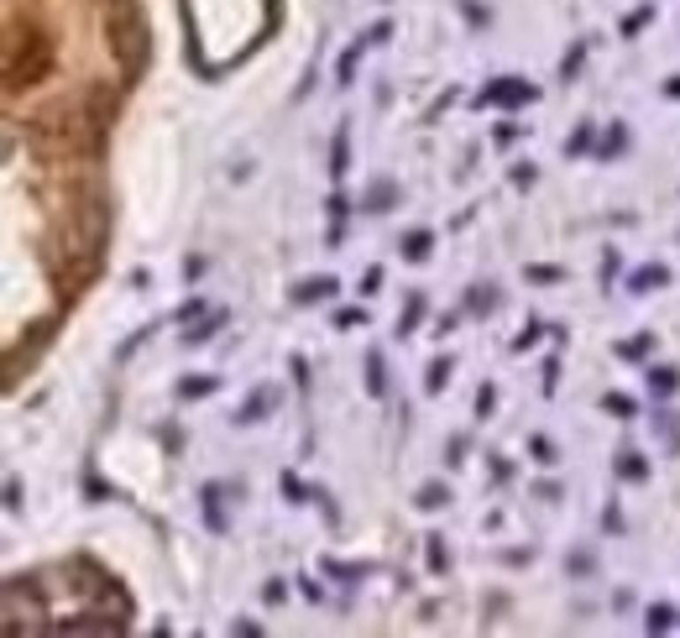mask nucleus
Here are the masks:
<instances>
[{"label": "nucleus", "mask_w": 680, "mask_h": 638, "mask_svg": "<svg viewBox=\"0 0 680 638\" xmlns=\"http://www.w3.org/2000/svg\"><path fill=\"white\" fill-rule=\"evenodd\" d=\"M487 100H492V105H518V100H534V89H529V84H492V89H487V95H482V105H487Z\"/></svg>", "instance_id": "1"}, {"label": "nucleus", "mask_w": 680, "mask_h": 638, "mask_svg": "<svg viewBox=\"0 0 680 638\" xmlns=\"http://www.w3.org/2000/svg\"><path fill=\"white\" fill-rule=\"evenodd\" d=\"M660 283H665V267H638V273H633V288H638V293L660 288Z\"/></svg>", "instance_id": "2"}, {"label": "nucleus", "mask_w": 680, "mask_h": 638, "mask_svg": "<svg viewBox=\"0 0 680 638\" xmlns=\"http://www.w3.org/2000/svg\"><path fill=\"white\" fill-rule=\"evenodd\" d=\"M330 293H336V278H320V283H309V288H298V293H293V298H298V304H309V298H330Z\"/></svg>", "instance_id": "3"}, {"label": "nucleus", "mask_w": 680, "mask_h": 638, "mask_svg": "<svg viewBox=\"0 0 680 638\" xmlns=\"http://www.w3.org/2000/svg\"><path fill=\"white\" fill-rule=\"evenodd\" d=\"M649 393H676V372H649Z\"/></svg>", "instance_id": "4"}, {"label": "nucleus", "mask_w": 680, "mask_h": 638, "mask_svg": "<svg viewBox=\"0 0 680 638\" xmlns=\"http://www.w3.org/2000/svg\"><path fill=\"white\" fill-rule=\"evenodd\" d=\"M445 382H451V366H445V361H435V372H429V393H440Z\"/></svg>", "instance_id": "5"}, {"label": "nucleus", "mask_w": 680, "mask_h": 638, "mask_svg": "<svg viewBox=\"0 0 680 638\" xmlns=\"http://www.w3.org/2000/svg\"><path fill=\"white\" fill-rule=\"evenodd\" d=\"M403 251H408V257H424V251H429V235H424V231L408 235V246H403Z\"/></svg>", "instance_id": "6"}, {"label": "nucleus", "mask_w": 680, "mask_h": 638, "mask_svg": "<svg viewBox=\"0 0 680 638\" xmlns=\"http://www.w3.org/2000/svg\"><path fill=\"white\" fill-rule=\"evenodd\" d=\"M330 168L345 173V126H340V136H336V158H330Z\"/></svg>", "instance_id": "7"}, {"label": "nucleus", "mask_w": 680, "mask_h": 638, "mask_svg": "<svg viewBox=\"0 0 680 638\" xmlns=\"http://www.w3.org/2000/svg\"><path fill=\"white\" fill-rule=\"evenodd\" d=\"M367 388H372V393H382V361H377V356H372V372H367Z\"/></svg>", "instance_id": "8"}, {"label": "nucleus", "mask_w": 680, "mask_h": 638, "mask_svg": "<svg viewBox=\"0 0 680 638\" xmlns=\"http://www.w3.org/2000/svg\"><path fill=\"white\" fill-rule=\"evenodd\" d=\"M445 503V492L440 487H424V497H419V508H440Z\"/></svg>", "instance_id": "9"}, {"label": "nucleus", "mask_w": 680, "mask_h": 638, "mask_svg": "<svg viewBox=\"0 0 680 638\" xmlns=\"http://www.w3.org/2000/svg\"><path fill=\"white\" fill-rule=\"evenodd\" d=\"M210 388H215V382H194V377H189V382H183L178 393H183V398H194V393H210Z\"/></svg>", "instance_id": "10"}, {"label": "nucleus", "mask_w": 680, "mask_h": 638, "mask_svg": "<svg viewBox=\"0 0 680 638\" xmlns=\"http://www.w3.org/2000/svg\"><path fill=\"white\" fill-rule=\"evenodd\" d=\"M644 21H649V11H633V16H628V21H623V32H628V37H633V32H638Z\"/></svg>", "instance_id": "11"}, {"label": "nucleus", "mask_w": 680, "mask_h": 638, "mask_svg": "<svg viewBox=\"0 0 680 638\" xmlns=\"http://www.w3.org/2000/svg\"><path fill=\"white\" fill-rule=\"evenodd\" d=\"M607 408H613L618 419H628V413H633V404H628V398H607Z\"/></svg>", "instance_id": "12"}]
</instances>
